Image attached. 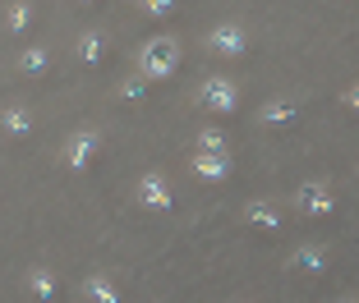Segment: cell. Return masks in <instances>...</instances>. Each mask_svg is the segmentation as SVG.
<instances>
[{"label": "cell", "instance_id": "cell-1", "mask_svg": "<svg viewBox=\"0 0 359 303\" xmlns=\"http://www.w3.org/2000/svg\"><path fill=\"white\" fill-rule=\"evenodd\" d=\"M175 64H180V46L170 42V37H152L143 51H138V69H143V78H170L175 73Z\"/></svg>", "mask_w": 359, "mask_h": 303}, {"label": "cell", "instance_id": "cell-2", "mask_svg": "<svg viewBox=\"0 0 359 303\" xmlns=\"http://www.w3.org/2000/svg\"><path fill=\"white\" fill-rule=\"evenodd\" d=\"M235 83L231 78H203L198 87V106H208V111H217V115H235Z\"/></svg>", "mask_w": 359, "mask_h": 303}, {"label": "cell", "instance_id": "cell-3", "mask_svg": "<svg viewBox=\"0 0 359 303\" xmlns=\"http://www.w3.org/2000/svg\"><path fill=\"white\" fill-rule=\"evenodd\" d=\"M97 147H102V129H79L74 138H69V147H65V161H69V170H88L97 157Z\"/></svg>", "mask_w": 359, "mask_h": 303}, {"label": "cell", "instance_id": "cell-4", "mask_svg": "<svg viewBox=\"0 0 359 303\" xmlns=\"http://www.w3.org/2000/svg\"><path fill=\"white\" fill-rule=\"evenodd\" d=\"M208 46H212L217 55H231V60H235V55H244L249 37H244L240 23H222V28H212V32H208Z\"/></svg>", "mask_w": 359, "mask_h": 303}, {"label": "cell", "instance_id": "cell-5", "mask_svg": "<svg viewBox=\"0 0 359 303\" xmlns=\"http://www.w3.org/2000/svg\"><path fill=\"white\" fill-rule=\"evenodd\" d=\"M295 207L309 216H332V193L323 184H299L295 188Z\"/></svg>", "mask_w": 359, "mask_h": 303}, {"label": "cell", "instance_id": "cell-6", "mask_svg": "<svg viewBox=\"0 0 359 303\" xmlns=\"http://www.w3.org/2000/svg\"><path fill=\"white\" fill-rule=\"evenodd\" d=\"M138 202H143V207H152V211H170V188H166V179H161V175H143V179H138Z\"/></svg>", "mask_w": 359, "mask_h": 303}, {"label": "cell", "instance_id": "cell-7", "mask_svg": "<svg viewBox=\"0 0 359 303\" xmlns=\"http://www.w3.org/2000/svg\"><path fill=\"white\" fill-rule=\"evenodd\" d=\"M194 175L208 179V184H222V179H231V157H212V152H198V157H194Z\"/></svg>", "mask_w": 359, "mask_h": 303}, {"label": "cell", "instance_id": "cell-8", "mask_svg": "<svg viewBox=\"0 0 359 303\" xmlns=\"http://www.w3.org/2000/svg\"><path fill=\"white\" fill-rule=\"evenodd\" d=\"M290 272H304V276L327 272V253L318 248V244H304V248H295V253H290Z\"/></svg>", "mask_w": 359, "mask_h": 303}, {"label": "cell", "instance_id": "cell-9", "mask_svg": "<svg viewBox=\"0 0 359 303\" xmlns=\"http://www.w3.org/2000/svg\"><path fill=\"white\" fill-rule=\"evenodd\" d=\"M79 290H83V299L88 303H120V290L111 281H106V276H83V285H79Z\"/></svg>", "mask_w": 359, "mask_h": 303}, {"label": "cell", "instance_id": "cell-10", "mask_svg": "<svg viewBox=\"0 0 359 303\" xmlns=\"http://www.w3.org/2000/svg\"><path fill=\"white\" fill-rule=\"evenodd\" d=\"M0 129H5V134H14V138H23L32 129L28 106H5V111H0Z\"/></svg>", "mask_w": 359, "mask_h": 303}, {"label": "cell", "instance_id": "cell-11", "mask_svg": "<svg viewBox=\"0 0 359 303\" xmlns=\"http://www.w3.org/2000/svg\"><path fill=\"white\" fill-rule=\"evenodd\" d=\"M290 120H295V101H267V106H263V115H258V125L281 129V125H290Z\"/></svg>", "mask_w": 359, "mask_h": 303}, {"label": "cell", "instance_id": "cell-12", "mask_svg": "<svg viewBox=\"0 0 359 303\" xmlns=\"http://www.w3.org/2000/svg\"><path fill=\"white\" fill-rule=\"evenodd\" d=\"M28 290L37 294V303H55V276L46 272V267H37V272L28 276Z\"/></svg>", "mask_w": 359, "mask_h": 303}, {"label": "cell", "instance_id": "cell-13", "mask_svg": "<svg viewBox=\"0 0 359 303\" xmlns=\"http://www.w3.org/2000/svg\"><path fill=\"white\" fill-rule=\"evenodd\" d=\"M102 46H106V37L97 28H88L83 37H79V60H83V64H97V60H102Z\"/></svg>", "mask_w": 359, "mask_h": 303}, {"label": "cell", "instance_id": "cell-14", "mask_svg": "<svg viewBox=\"0 0 359 303\" xmlns=\"http://www.w3.org/2000/svg\"><path fill=\"white\" fill-rule=\"evenodd\" d=\"M249 220L263 225V230H281V211H276L272 202H254V207H249Z\"/></svg>", "mask_w": 359, "mask_h": 303}, {"label": "cell", "instance_id": "cell-15", "mask_svg": "<svg viewBox=\"0 0 359 303\" xmlns=\"http://www.w3.org/2000/svg\"><path fill=\"white\" fill-rule=\"evenodd\" d=\"M226 129H203L198 134V152H212V157H226Z\"/></svg>", "mask_w": 359, "mask_h": 303}, {"label": "cell", "instance_id": "cell-16", "mask_svg": "<svg viewBox=\"0 0 359 303\" xmlns=\"http://www.w3.org/2000/svg\"><path fill=\"white\" fill-rule=\"evenodd\" d=\"M46 64H51V55H46L42 46H28V51L19 55V69H23V73H42Z\"/></svg>", "mask_w": 359, "mask_h": 303}, {"label": "cell", "instance_id": "cell-17", "mask_svg": "<svg viewBox=\"0 0 359 303\" xmlns=\"http://www.w3.org/2000/svg\"><path fill=\"white\" fill-rule=\"evenodd\" d=\"M28 19H32V5H10V10H5V23H10V32H23L28 28Z\"/></svg>", "mask_w": 359, "mask_h": 303}, {"label": "cell", "instance_id": "cell-18", "mask_svg": "<svg viewBox=\"0 0 359 303\" xmlns=\"http://www.w3.org/2000/svg\"><path fill=\"white\" fill-rule=\"evenodd\" d=\"M120 92H125L129 101H138V97L148 92V87H143V78H125V87H120Z\"/></svg>", "mask_w": 359, "mask_h": 303}, {"label": "cell", "instance_id": "cell-19", "mask_svg": "<svg viewBox=\"0 0 359 303\" xmlns=\"http://www.w3.org/2000/svg\"><path fill=\"white\" fill-rule=\"evenodd\" d=\"M143 10H148L152 19H166V14L175 10V5H170V0H152V5H143Z\"/></svg>", "mask_w": 359, "mask_h": 303}, {"label": "cell", "instance_id": "cell-20", "mask_svg": "<svg viewBox=\"0 0 359 303\" xmlns=\"http://www.w3.org/2000/svg\"><path fill=\"white\" fill-rule=\"evenodd\" d=\"M346 106H350V111H359V87H355V92H346Z\"/></svg>", "mask_w": 359, "mask_h": 303}]
</instances>
